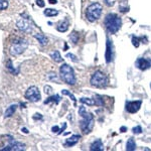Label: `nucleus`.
Listing matches in <instances>:
<instances>
[{"label":"nucleus","mask_w":151,"mask_h":151,"mask_svg":"<svg viewBox=\"0 0 151 151\" xmlns=\"http://www.w3.org/2000/svg\"><path fill=\"white\" fill-rule=\"evenodd\" d=\"M79 115L82 117L83 120L80 122V127L84 133H89L93 129L94 125V116L92 113L87 112L86 108L84 106L80 107L79 109Z\"/></svg>","instance_id":"obj_1"},{"label":"nucleus","mask_w":151,"mask_h":151,"mask_svg":"<svg viewBox=\"0 0 151 151\" xmlns=\"http://www.w3.org/2000/svg\"><path fill=\"white\" fill-rule=\"evenodd\" d=\"M105 26H106L107 30L109 31L112 35L116 33L117 31L120 29L121 24H122V21H121V18L119 17L117 14L115 13H110L106 16L104 20Z\"/></svg>","instance_id":"obj_2"},{"label":"nucleus","mask_w":151,"mask_h":151,"mask_svg":"<svg viewBox=\"0 0 151 151\" xmlns=\"http://www.w3.org/2000/svg\"><path fill=\"white\" fill-rule=\"evenodd\" d=\"M60 78L65 83L69 85H75L76 84V76L74 73V70H73L72 67H70L69 65L64 64L60 65Z\"/></svg>","instance_id":"obj_3"},{"label":"nucleus","mask_w":151,"mask_h":151,"mask_svg":"<svg viewBox=\"0 0 151 151\" xmlns=\"http://www.w3.org/2000/svg\"><path fill=\"white\" fill-rule=\"evenodd\" d=\"M102 10H103V6L100 3L91 4V5L87 8V11H86V16H87L88 20L93 22V21L99 19L102 14Z\"/></svg>","instance_id":"obj_4"},{"label":"nucleus","mask_w":151,"mask_h":151,"mask_svg":"<svg viewBox=\"0 0 151 151\" xmlns=\"http://www.w3.org/2000/svg\"><path fill=\"white\" fill-rule=\"evenodd\" d=\"M28 43L26 40H21V38H17L16 40L13 41L11 47H10V53L12 55H21L24 50H26Z\"/></svg>","instance_id":"obj_5"},{"label":"nucleus","mask_w":151,"mask_h":151,"mask_svg":"<svg viewBox=\"0 0 151 151\" xmlns=\"http://www.w3.org/2000/svg\"><path fill=\"white\" fill-rule=\"evenodd\" d=\"M107 84H108V78H107V76L105 75L104 73L98 70V72H96L92 76V78H91L92 86L97 87V88H102V87L106 86Z\"/></svg>","instance_id":"obj_6"},{"label":"nucleus","mask_w":151,"mask_h":151,"mask_svg":"<svg viewBox=\"0 0 151 151\" xmlns=\"http://www.w3.org/2000/svg\"><path fill=\"white\" fill-rule=\"evenodd\" d=\"M25 98L30 102H38L41 99V95L40 92L38 90L37 87L32 86V87H29L27 89V91L25 92Z\"/></svg>","instance_id":"obj_7"},{"label":"nucleus","mask_w":151,"mask_h":151,"mask_svg":"<svg viewBox=\"0 0 151 151\" xmlns=\"http://www.w3.org/2000/svg\"><path fill=\"white\" fill-rule=\"evenodd\" d=\"M25 150V145L21 142H17V141H14L13 139H10L8 145H6L4 148H1L0 151H21Z\"/></svg>","instance_id":"obj_8"},{"label":"nucleus","mask_w":151,"mask_h":151,"mask_svg":"<svg viewBox=\"0 0 151 151\" xmlns=\"http://www.w3.org/2000/svg\"><path fill=\"white\" fill-rule=\"evenodd\" d=\"M16 25H17V27L20 29L21 31H23V32H25V33L32 32V25H31V23L29 22L28 19L20 18L19 20H17Z\"/></svg>","instance_id":"obj_9"},{"label":"nucleus","mask_w":151,"mask_h":151,"mask_svg":"<svg viewBox=\"0 0 151 151\" xmlns=\"http://www.w3.org/2000/svg\"><path fill=\"white\" fill-rule=\"evenodd\" d=\"M141 104H142L141 101H128L126 102V110L129 113H136L140 109Z\"/></svg>","instance_id":"obj_10"},{"label":"nucleus","mask_w":151,"mask_h":151,"mask_svg":"<svg viewBox=\"0 0 151 151\" xmlns=\"http://www.w3.org/2000/svg\"><path fill=\"white\" fill-rule=\"evenodd\" d=\"M113 57H114V50H113V43L112 41L109 40H107V50H106V55H105V58H106V62L111 63L113 60Z\"/></svg>","instance_id":"obj_11"},{"label":"nucleus","mask_w":151,"mask_h":151,"mask_svg":"<svg viewBox=\"0 0 151 151\" xmlns=\"http://www.w3.org/2000/svg\"><path fill=\"white\" fill-rule=\"evenodd\" d=\"M136 67L142 70H145L151 67V62L146 58H138L136 60Z\"/></svg>","instance_id":"obj_12"},{"label":"nucleus","mask_w":151,"mask_h":151,"mask_svg":"<svg viewBox=\"0 0 151 151\" xmlns=\"http://www.w3.org/2000/svg\"><path fill=\"white\" fill-rule=\"evenodd\" d=\"M80 138H81V136L78 135V134H76V135L70 136V138H68V139L65 140V146H68V147H70V146H74V145L77 144L78 142H79Z\"/></svg>","instance_id":"obj_13"},{"label":"nucleus","mask_w":151,"mask_h":151,"mask_svg":"<svg viewBox=\"0 0 151 151\" xmlns=\"http://www.w3.org/2000/svg\"><path fill=\"white\" fill-rule=\"evenodd\" d=\"M90 149L91 150H95V151H103L104 150V146H103V143H102V141L98 139L96 140L93 144L91 145V147H90Z\"/></svg>","instance_id":"obj_14"},{"label":"nucleus","mask_w":151,"mask_h":151,"mask_svg":"<svg viewBox=\"0 0 151 151\" xmlns=\"http://www.w3.org/2000/svg\"><path fill=\"white\" fill-rule=\"evenodd\" d=\"M16 109H17V105H15V104L10 105V106L6 109L5 113H4V117H5V118H9V117H11L14 113H15Z\"/></svg>","instance_id":"obj_15"},{"label":"nucleus","mask_w":151,"mask_h":151,"mask_svg":"<svg viewBox=\"0 0 151 151\" xmlns=\"http://www.w3.org/2000/svg\"><path fill=\"white\" fill-rule=\"evenodd\" d=\"M57 29L60 32H65V31L69 29V21L65 20V21H63V22L58 23V25L57 26Z\"/></svg>","instance_id":"obj_16"},{"label":"nucleus","mask_w":151,"mask_h":151,"mask_svg":"<svg viewBox=\"0 0 151 151\" xmlns=\"http://www.w3.org/2000/svg\"><path fill=\"white\" fill-rule=\"evenodd\" d=\"M35 37L38 40V42H40L41 45H47V41L48 40H47V36H45L43 35H41V33H36V35H35Z\"/></svg>","instance_id":"obj_17"},{"label":"nucleus","mask_w":151,"mask_h":151,"mask_svg":"<svg viewBox=\"0 0 151 151\" xmlns=\"http://www.w3.org/2000/svg\"><path fill=\"white\" fill-rule=\"evenodd\" d=\"M136 149V143L134 141L133 138H129V140L127 141V144H126V150L128 151H133Z\"/></svg>","instance_id":"obj_18"},{"label":"nucleus","mask_w":151,"mask_h":151,"mask_svg":"<svg viewBox=\"0 0 151 151\" xmlns=\"http://www.w3.org/2000/svg\"><path fill=\"white\" fill-rule=\"evenodd\" d=\"M50 58H52V60L57 63H60L63 60V58H62V57H60V53L58 50H55V52H52V53H50Z\"/></svg>","instance_id":"obj_19"},{"label":"nucleus","mask_w":151,"mask_h":151,"mask_svg":"<svg viewBox=\"0 0 151 151\" xmlns=\"http://www.w3.org/2000/svg\"><path fill=\"white\" fill-rule=\"evenodd\" d=\"M60 96L58 95H53V96L52 97H50V98H47V100L45 101V104H50V103H52V102H55V104H58V102H60Z\"/></svg>","instance_id":"obj_20"},{"label":"nucleus","mask_w":151,"mask_h":151,"mask_svg":"<svg viewBox=\"0 0 151 151\" xmlns=\"http://www.w3.org/2000/svg\"><path fill=\"white\" fill-rule=\"evenodd\" d=\"M45 15H47L48 16V17H52V16H55V15H58V10H55V9H50V8H48V9H45Z\"/></svg>","instance_id":"obj_21"},{"label":"nucleus","mask_w":151,"mask_h":151,"mask_svg":"<svg viewBox=\"0 0 151 151\" xmlns=\"http://www.w3.org/2000/svg\"><path fill=\"white\" fill-rule=\"evenodd\" d=\"M80 102L83 104H87L89 105V106H93V105H95V101L93 99H89V98H82L80 99Z\"/></svg>","instance_id":"obj_22"},{"label":"nucleus","mask_w":151,"mask_h":151,"mask_svg":"<svg viewBox=\"0 0 151 151\" xmlns=\"http://www.w3.org/2000/svg\"><path fill=\"white\" fill-rule=\"evenodd\" d=\"M7 69H8L10 72L12 73L13 75H16V74H18V70H14L13 68H12V63H11V60H8V63H7Z\"/></svg>","instance_id":"obj_23"},{"label":"nucleus","mask_w":151,"mask_h":151,"mask_svg":"<svg viewBox=\"0 0 151 151\" xmlns=\"http://www.w3.org/2000/svg\"><path fill=\"white\" fill-rule=\"evenodd\" d=\"M63 93V95H67V96H69L70 99L73 100V101H74V103H75V106H76V102H77V99L75 98V96L74 95H73L72 93H70L69 91H68V90H64V91L62 92Z\"/></svg>","instance_id":"obj_24"},{"label":"nucleus","mask_w":151,"mask_h":151,"mask_svg":"<svg viewBox=\"0 0 151 151\" xmlns=\"http://www.w3.org/2000/svg\"><path fill=\"white\" fill-rule=\"evenodd\" d=\"M8 7V2L6 0H0V10H4Z\"/></svg>","instance_id":"obj_25"},{"label":"nucleus","mask_w":151,"mask_h":151,"mask_svg":"<svg viewBox=\"0 0 151 151\" xmlns=\"http://www.w3.org/2000/svg\"><path fill=\"white\" fill-rule=\"evenodd\" d=\"M70 40H72V41L74 43H77L78 42V40H79V35H78L77 32H73L72 35H70Z\"/></svg>","instance_id":"obj_26"},{"label":"nucleus","mask_w":151,"mask_h":151,"mask_svg":"<svg viewBox=\"0 0 151 151\" xmlns=\"http://www.w3.org/2000/svg\"><path fill=\"white\" fill-rule=\"evenodd\" d=\"M95 101V105H98V106H102L103 105V98L101 96H96V99Z\"/></svg>","instance_id":"obj_27"},{"label":"nucleus","mask_w":151,"mask_h":151,"mask_svg":"<svg viewBox=\"0 0 151 151\" xmlns=\"http://www.w3.org/2000/svg\"><path fill=\"white\" fill-rule=\"evenodd\" d=\"M141 38H142V37H133L132 38V43H133V45H134V47H139V40H141Z\"/></svg>","instance_id":"obj_28"},{"label":"nucleus","mask_w":151,"mask_h":151,"mask_svg":"<svg viewBox=\"0 0 151 151\" xmlns=\"http://www.w3.org/2000/svg\"><path fill=\"white\" fill-rule=\"evenodd\" d=\"M142 132V128H141V126H136V127L133 128V133L134 134H140Z\"/></svg>","instance_id":"obj_29"},{"label":"nucleus","mask_w":151,"mask_h":151,"mask_svg":"<svg viewBox=\"0 0 151 151\" xmlns=\"http://www.w3.org/2000/svg\"><path fill=\"white\" fill-rule=\"evenodd\" d=\"M47 77H48V79L52 80V81H57V82H58V77H57V75L53 74V73H50V74H48V75H47Z\"/></svg>","instance_id":"obj_30"},{"label":"nucleus","mask_w":151,"mask_h":151,"mask_svg":"<svg viewBox=\"0 0 151 151\" xmlns=\"http://www.w3.org/2000/svg\"><path fill=\"white\" fill-rule=\"evenodd\" d=\"M45 93L47 95H50L52 93V88L50 86H45Z\"/></svg>","instance_id":"obj_31"},{"label":"nucleus","mask_w":151,"mask_h":151,"mask_svg":"<svg viewBox=\"0 0 151 151\" xmlns=\"http://www.w3.org/2000/svg\"><path fill=\"white\" fill-rule=\"evenodd\" d=\"M67 58H69L70 60H73V62H77V57L73 55V53H68V55H67Z\"/></svg>","instance_id":"obj_32"},{"label":"nucleus","mask_w":151,"mask_h":151,"mask_svg":"<svg viewBox=\"0 0 151 151\" xmlns=\"http://www.w3.org/2000/svg\"><path fill=\"white\" fill-rule=\"evenodd\" d=\"M36 4H37L40 7H43L45 6V3H43V1L42 0H37V2H36Z\"/></svg>","instance_id":"obj_33"},{"label":"nucleus","mask_w":151,"mask_h":151,"mask_svg":"<svg viewBox=\"0 0 151 151\" xmlns=\"http://www.w3.org/2000/svg\"><path fill=\"white\" fill-rule=\"evenodd\" d=\"M52 130V132H57V133H58V126H53Z\"/></svg>","instance_id":"obj_34"},{"label":"nucleus","mask_w":151,"mask_h":151,"mask_svg":"<svg viewBox=\"0 0 151 151\" xmlns=\"http://www.w3.org/2000/svg\"><path fill=\"white\" fill-rule=\"evenodd\" d=\"M41 119V118H42V117H41V115H40V114H38V116H33V119H35V120H36V119Z\"/></svg>","instance_id":"obj_35"},{"label":"nucleus","mask_w":151,"mask_h":151,"mask_svg":"<svg viewBox=\"0 0 151 151\" xmlns=\"http://www.w3.org/2000/svg\"><path fill=\"white\" fill-rule=\"evenodd\" d=\"M21 131H22L23 133H25V134L28 133V131H27V129H26V128H22V129H21Z\"/></svg>","instance_id":"obj_36"},{"label":"nucleus","mask_w":151,"mask_h":151,"mask_svg":"<svg viewBox=\"0 0 151 151\" xmlns=\"http://www.w3.org/2000/svg\"><path fill=\"white\" fill-rule=\"evenodd\" d=\"M50 4H55L57 3V0H50Z\"/></svg>","instance_id":"obj_37"},{"label":"nucleus","mask_w":151,"mask_h":151,"mask_svg":"<svg viewBox=\"0 0 151 151\" xmlns=\"http://www.w3.org/2000/svg\"><path fill=\"white\" fill-rule=\"evenodd\" d=\"M125 130H126V127H122V128H121V131H122V132H125Z\"/></svg>","instance_id":"obj_38"},{"label":"nucleus","mask_w":151,"mask_h":151,"mask_svg":"<svg viewBox=\"0 0 151 151\" xmlns=\"http://www.w3.org/2000/svg\"><path fill=\"white\" fill-rule=\"evenodd\" d=\"M150 87H151V85H150Z\"/></svg>","instance_id":"obj_39"}]
</instances>
